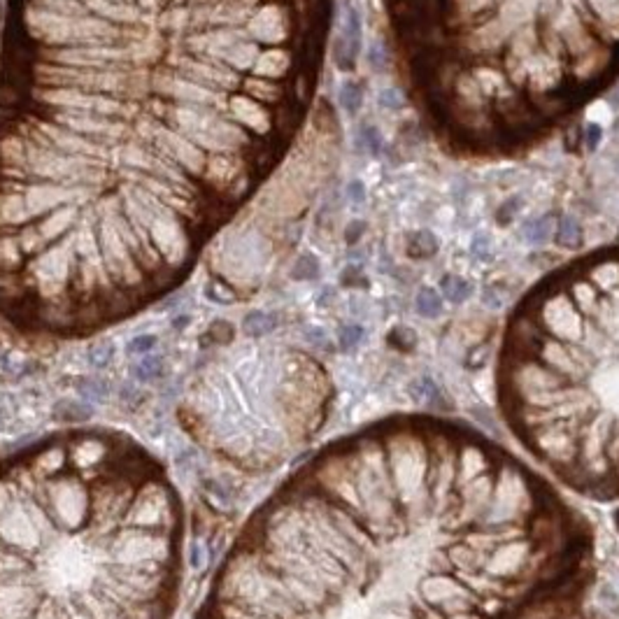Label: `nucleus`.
I'll use <instances>...</instances> for the list:
<instances>
[{"mask_svg": "<svg viewBox=\"0 0 619 619\" xmlns=\"http://www.w3.org/2000/svg\"><path fill=\"white\" fill-rule=\"evenodd\" d=\"M112 356H114V345H112V342H98V345H94L89 349V361H91V365H96V368L108 365L112 361Z\"/></svg>", "mask_w": 619, "mask_h": 619, "instance_id": "obj_11", "label": "nucleus"}, {"mask_svg": "<svg viewBox=\"0 0 619 619\" xmlns=\"http://www.w3.org/2000/svg\"><path fill=\"white\" fill-rule=\"evenodd\" d=\"M589 522L438 415L322 447L249 515L196 619H519L584 592Z\"/></svg>", "mask_w": 619, "mask_h": 619, "instance_id": "obj_1", "label": "nucleus"}, {"mask_svg": "<svg viewBox=\"0 0 619 619\" xmlns=\"http://www.w3.org/2000/svg\"><path fill=\"white\" fill-rule=\"evenodd\" d=\"M415 305H417V312H419V315L426 317V319L438 317L440 312H442V298H440V294H438V292H433V289H429V287H424L422 292L417 294Z\"/></svg>", "mask_w": 619, "mask_h": 619, "instance_id": "obj_6", "label": "nucleus"}, {"mask_svg": "<svg viewBox=\"0 0 619 619\" xmlns=\"http://www.w3.org/2000/svg\"><path fill=\"white\" fill-rule=\"evenodd\" d=\"M580 240H582V231H580L577 221L565 217L561 221V231H559V242L565 244V247H577Z\"/></svg>", "mask_w": 619, "mask_h": 619, "instance_id": "obj_9", "label": "nucleus"}, {"mask_svg": "<svg viewBox=\"0 0 619 619\" xmlns=\"http://www.w3.org/2000/svg\"><path fill=\"white\" fill-rule=\"evenodd\" d=\"M349 194L354 196V201H358V203L365 201V189H363L361 182H354V185L349 187Z\"/></svg>", "mask_w": 619, "mask_h": 619, "instance_id": "obj_18", "label": "nucleus"}, {"mask_svg": "<svg viewBox=\"0 0 619 619\" xmlns=\"http://www.w3.org/2000/svg\"><path fill=\"white\" fill-rule=\"evenodd\" d=\"M603 131L599 126H592V131H589V140H592V144H596V140H599V135H601Z\"/></svg>", "mask_w": 619, "mask_h": 619, "instance_id": "obj_19", "label": "nucleus"}, {"mask_svg": "<svg viewBox=\"0 0 619 619\" xmlns=\"http://www.w3.org/2000/svg\"><path fill=\"white\" fill-rule=\"evenodd\" d=\"M599 322L587 326L573 296L547 298L503 354L499 401L515 438L559 482L619 501V315Z\"/></svg>", "mask_w": 619, "mask_h": 619, "instance_id": "obj_3", "label": "nucleus"}, {"mask_svg": "<svg viewBox=\"0 0 619 619\" xmlns=\"http://www.w3.org/2000/svg\"><path fill=\"white\" fill-rule=\"evenodd\" d=\"M340 103L345 105L347 112H356V108L361 105V89L356 87V84H345L340 91Z\"/></svg>", "mask_w": 619, "mask_h": 619, "instance_id": "obj_13", "label": "nucleus"}, {"mask_svg": "<svg viewBox=\"0 0 619 619\" xmlns=\"http://www.w3.org/2000/svg\"><path fill=\"white\" fill-rule=\"evenodd\" d=\"M317 261L315 258H310V256H305V258H301V261H298V268L294 270V275L298 280H312L317 275Z\"/></svg>", "mask_w": 619, "mask_h": 619, "instance_id": "obj_14", "label": "nucleus"}, {"mask_svg": "<svg viewBox=\"0 0 619 619\" xmlns=\"http://www.w3.org/2000/svg\"><path fill=\"white\" fill-rule=\"evenodd\" d=\"M275 328H277V317L270 315V312H249L242 322V331L249 338H263V335L273 333Z\"/></svg>", "mask_w": 619, "mask_h": 619, "instance_id": "obj_5", "label": "nucleus"}, {"mask_svg": "<svg viewBox=\"0 0 619 619\" xmlns=\"http://www.w3.org/2000/svg\"><path fill=\"white\" fill-rule=\"evenodd\" d=\"M203 545H194L191 547V565H194V568H201L203 565Z\"/></svg>", "mask_w": 619, "mask_h": 619, "instance_id": "obj_17", "label": "nucleus"}, {"mask_svg": "<svg viewBox=\"0 0 619 619\" xmlns=\"http://www.w3.org/2000/svg\"><path fill=\"white\" fill-rule=\"evenodd\" d=\"M65 408H68V412H70V415H68L65 419L68 422H82V419H87L89 415H91V410L87 408V405H80V403H63Z\"/></svg>", "mask_w": 619, "mask_h": 619, "instance_id": "obj_16", "label": "nucleus"}, {"mask_svg": "<svg viewBox=\"0 0 619 619\" xmlns=\"http://www.w3.org/2000/svg\"><path fill=\"white\" fill-rule=\"evenodd\" d=\"M361 340H363V328L358 324H349V326L340 328V335H338L340 349H345V351L354 349Z\"/></svg>", "mask_w": 619, "mask_h": 619, "instance_id": "obj_10", "label": "nucleus"}, {"mask_svg": "<svg viewBox=\"0 0 619 619\" xmlns=\"http://www.w3.org/2000/svg\"><path fill=\"white\" fill-rule=\"evenodd\" d=\"M135 377L140 382H151L156 377H161L163 373V361L161 356H151V354H144V358H140V361L135 363Z\"/></svg>", "mask_w": 619, "mask_h": 619, "instance_id": "obj_8", "label": "nucleus"}, {"mask_svg": "<svg viewBox=\"0 0 619 619\" xmlns=\"http://www.w3.org/2000/svg\"><path fill=\"white\" fill-rule=\"evenodd\" d=\"M185 510L124 431L49 433L0 458V619H170Z\"/></svg>", "mask_w": 619, "mask_h": 619, "instance_id": "obj_2", "label": "nucleus"}, {"mask_svg": "<svg viewBox=\"0 0 619 619\" xmlns=\"http://www.w3.org/2000/svg\"><path fill=\"white\" fill-rule=\"evenodd\" d=\"M156 347V335H137L126 345V351L131 356H144Z\"/></svg>", "mask_w": 619, "mask_h": 619, "instance_id": "obj_12", "label": "nucleus"}, {"mask_svg": "<svg viewBox=\"0 0 619 619\" xmlns=\"http://www.w3.org/2000/svg\"><path fill=\"white\" fill-rule=\"evenodd\" d=\"M442 294H445L447 301L463 303L465 298H470L473 287L470 282H465L463 277H458V275H447V277L442 280Z\"/></svg>", "mask_w": 619, "mask_h": 619, "instance_id": "obj_7", "label": "nucleus"}, {"mask_svg": "<svg viewBox=\"0 0 619 619\" xmlns=\"http://www.w3.org/2000/svg\"><path fill=\"white\" fill-rule=\"evenodd\" d=\"M254 375L251 382L235 375L240 387L205 375L210 380L189 389L180 412L201 445L261 473L319 431L331 405V384L326 373L305 358L289 361L280 375L273 363H254Z\"/></svg>", "mask_w": 619, "mask_h": 619, "instance_id": "obj_4", "label": "nucleus"}, {"mask_svg": "<svg viewBox=\"0 0 619 619\" xmlns=\"http://www.w3.org/2000/svg\"><path fill=\"white\" fill-rule=\"evenodd\" d=\"M529 238L531 242H542L549 238V221L547 219H538L536 224L529 228Z\"/></svg>", "mask_w": 619, "mask_h": 619, "instance_id": "obj_15", "label": "nucleus"}]
</instances>
